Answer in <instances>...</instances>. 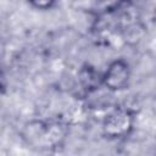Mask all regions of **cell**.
I'll list each match as a JSON object with an SVG mask.
<instances>
[{
	"instance_id": "277c9868",
	"label": "cell",
	"mask_w": 156,
	"mask_h": 156,
	"mask_svg": "<svg viewBox=\"0 0 156 156\" xmlns=\"http://www.w3.org/2000/svg\"><path fill=\"white\" fill-rule=\"evenodd\" d=\"M82 83L87 87V89H94L99 83H101V76L99 77L91 68L83 69L80 74Z\"/></svg>"
},
{
	"instance_id": "5b68a950",
	"label": "cell",
	"mask_w": 156,
	"mask_h": 156,
	"mask_svg": "<svg viewBox=\"0 0 156 156\" xmlns=\"http://www.w3.org/2000/svg\"><path fill=\"white\" fill-rule=\"evenodd\" d=\"M30 5L39 10H49L54 6V1H32Z\"/></svg>"
},
{
	"instance_id": "6da1fadb",
	"label": "cell",
	"mask_w": 156,
	"mask_h": 156,
	"mask_svg": "<svg viewBox=\"0 0 156 156\" xmlns=\"http://www.w3.org/2000/svg\"><path fill=\"white\" fill-rule=\"evenodd\" d=\"M24 138L33 145L51 147L60 144V141L65 138V128L60 123H48L41 121L30 122L26 127Z\"/></svg>"
},
{
	"instance_id": "3957f363",
	"label": "cell",
	"mask_w": 156,
	"mask_h": 156,
	"mask_svg": "<svg viewBox=\"0 0 156 156\" xmlns=\"http://www.w3.org/2000/svg\"><path fill=\"white\" fill-rule=\"evenodd\" d=\"M130 80V67L123 58L112 61L101 76V84L111 91H119L128 87Z\"/></svg>"
},
{
	"instance_id": "7a4b0ae2",
	"label": "cell",
	"mask_w": 156,
	"mask_h": 156,
	"mask_svg": "<svg viewBox=\"0 0 156 156\" xmlns=\"http://www.w3.org/2000/svg\"><path fill=\"white\" fill-rule=\"evenodd\" d=\"M133 128V115L124 108H117L106 116L102 129L107 138L119 139L127 136Z\"/></svg>"
}]
</instances>
